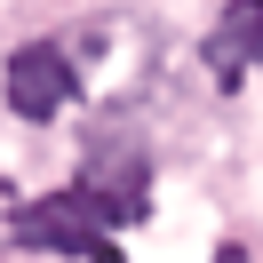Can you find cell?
Here are the masks:
<instances>
[{
  "instance_id": "1",
  "label": "cell",
  "mask_w": 263,
  "mask_h": 263,
  "mask_svg": "<svg viewBox=\"0 0 263 263\" xmlns=\"http://www.w3.org/2000/svg\"><path fill=\"white\" fill-rule=\"evenodd\" d=\"M16 239L24 247H56V255H88V263H120L112 231L88 215L80 192H56V199H40V208H24L16 215Z\"/></svg>"
},
{
  "instance_id": "2",
  "label": "cell",
  "mask_w": 263,
  "mask_h": 263,
  "mask_svg": "<svg viewBox=\"0 0 263 263\" xmlns=\"http://www.w3.org/2000/svg\"><path fill=\"white\" fill-rule=\"evenodd\" d=\"M0 88H8V112L16 120H56L72 104V56L56 48V40H32V48L8 56V72H0Z\"/></svg>"
},
{
  "instance_id": "3",
  "label": "cell",
  "mask_w": 263,
  "mask_h": 263,
  "mask_svg": "<svg viewBox=\"0 0 263 263\" xmlns=\"http://www.w3.org/2000/svg\"><path fill=\"white\" fill-rule=\"evenodd\" d=\"M208 64H215V80H239L247 64H263V0H231L223 8V24L208 32Z\"/></svg>"
},
{
  "instance_id": "4",
  "label": "cell",
  "mask_w": 263,
  "mask_h": 263,
  "mask_svg": "<svg viewBox=\"0 0 263 263\" xmlns=\"http://www.w3.org/2000/svg\"><path fill=\"white\" fill-rule=\"evenodd\" d=\"M215 263H247V247H215Z\"/></svg>"
}]
</instances>
